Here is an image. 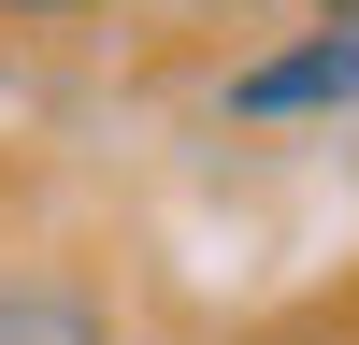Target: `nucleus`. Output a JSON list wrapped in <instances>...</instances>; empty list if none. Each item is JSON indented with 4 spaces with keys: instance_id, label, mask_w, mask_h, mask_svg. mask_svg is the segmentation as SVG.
Returning <instances> with one entry per match:
<instances>
[{
    "instance_id": "4",
    "label": "nucleus",
    "mask_w": 359,
    "mask_h": 345,
    "mask_svg": "<svg viewBox=\"0 0 359 345\" xmlns=\"http://www.w3.org/2000/svg\"><path fill=\"white\" fill-rule=\"evenodd\" d=\"M331 29H359V0H331Z\"/></svg>"
},
{
    "instance_id": "2",
    "label": "nucleus",
    "mask_w": 359,
    "mask_h": 345,
    "mask_svg": "<svg viewBox=\"0 0 359 345\" xmlns=\"http://www.w3.org/2000/svg\"><path fill=\"white\" fill-rule=\"evenodd\" d=\"M0 345H101V302H72V288H0Z\"/></svg>"
},
{
    "instance_id": "1",
    "label": "nucleus",
    "mask_w": 359,
    "mask_h": 345,
    "mask_svg": "<svg viewBox=\"0 0 359 345\" xmlns=\"http://www.w3.org/2000/svg\"><path fill=\"white\" fill-rule=\"evenodd\" d=\"M331 101H359V29H316V43L230 72V115H331Z\"/></svg>"
},
{
    "instance_id": "3",
    "label": "nucleus",
    "mask_w": 359,
    "mask_h": 345,
    "mask_svg": "<svg viewBox=\"0 0 359 345\" xmlns=\"http://www.w3.org/2000/svg\"><path fill=\"white\" fill-rule=\"evenodd\" d=\"M0 15H86V0H0Z\"/></svg>"
}]
</instances>
